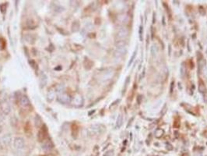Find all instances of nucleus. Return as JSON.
<instances>
[{"label": "nucleus", "instance_id": "f257e3e1", "mask_svg": "<svg viewBox=\"0 0 207 156\" xmlns=\"http://www.w3.org/2000/svg\"><path fill=\"white\" fill-rule=\"evenodd\" d=\"M105 127L101 124H94L88 129V132L90 135H98L104 133Z\"/></svg>", "mask_w": 207, "mask_h": 156}, {"label": "nucleus", "instance_id": "f03ea898", "mask_svg": "<svg viewBox=\"0 0 207 156\" xmlns=\"http://www.w3.org/2000/svg\"><path fill=\"white\" fill-rule=\"evenodd\" d=\"M57 100L61 104H69L72 102V98L69 94L66 92H61L58 95Z\"/></svg>", "mask_w": 207, "mask_h": 156}, {"label": "nucleus", "instance_id": "7ed1b4c3", "mask_svg": "<svg viewBox=\"0 0 207 156\" xmlns=\"http://www.w3.org/2000/svg\"><path fill=\"white\" fill-rule=\"evenodd\" d=\"M0 109H1V111H2L5 115H8L9 113H10L11 107L10 103L7 102V100H0Z\"/></svg>", "mask_w": 207, "mask_h": 156}, {"label": "nucleus", "instance_id": "20e7f679", "mask_svg": "<svg viewBox=\"0 0 207 156\" xmlns=\"http://www.w3.org/2000/svg\"><path fill=\"white\" fill-rule=\"evenodd\" d=\"M48 138V129L45 126H41L38 133V139L40 142H44Z\"/></svg>", "mask_w": 207, "mask_h": 156}, {"label": "nucleus", "instance_id": "39448f33", "mask_svg": "<svg viewBox=\"0 0 207 156\" xmlns=\"http://www.w3.org/2000/svg\"><path fill=\"white\" fill-rule=\"evenodd\" d=\"M72 103L74 105L75 107H81L83 105V98L82 95L77 94L74 95V97L72 98Z\"/></svg>", "mask_w": 207, "mask_h": 156}, {"label": "nucleus", "instance_id": "423d86ee", "mask_svg": "<svg viewBox=\"0 0 207 156\" xmlns=\"http://www.w3.org/2000/svg\"><path fill=\"white\" fill-rule=\"evenodd\" d=\"M13 146H14L15 148L18 149V150L23 149L25 147V141H24L23 138H22L20 137H16L14 138V141H13Z\"/></svg>", "mask_w": 207, "mask_h": 156}, {"label": "nucleus", "instance_id": "0eeeda50", "mask_svg": "<svg viewBox=\"0 0 207 156\" xmlns=\"http://www.w3.org/2000/svg\"><path fill=\"white\" fill-rule=\"evenodd\" d=\"M128 29L126 27H121L116 34V38L118 39V41H123L128 36Z\"/></svg>", "mask_w": 207, "mask_h": 156}, {"label": "nucleus", "instance_id": "6e6552de", "mask_svg": "<svg viewBox=\"0 0 207 156\" xmlns=\"http://www.w3.org/2000/svg\"><path fill=\"white\" fill-rule=\"evenodd\" d=\"M114 73H115L114 69H107L106 71H105L102 74L101 77H100V80H101L102 81H107V80H110L111 78L113 77Z\"/></svg>", "mask_w": 207, "mask_h": 156}, {"label": "nucleus", "instance_id": "1a4fd4ad", "mask_svg": "<svg viewBox=\"0 0 207 156\" xmlns=\"http://www.w3.org/2000/svg\"><path fill=\"white\" fill-rule=\"evenodd\" d=\"M19 105L22 108H27L31 105V102L26 95H23L19 99Z\"/></svg>", "mask_w": 207, "mask_h": 156}, {"label": "nucleus", "instance_id": "9d476101", "mask_svg": "<svg viewBox=\"0 0 207 156\" xmlns=\"http://www.w3.org/2000/svg\"><path fill=\"white\" fill-rule=\"evenodd\" d=\"M125 52H126L125 47H116V50L115 52V56L119 58V57L123 56L125 54Z\"/></svg>", "mask_w": 207, "mask_h": 156}, {"label": "nucleus", "instance_id": "9b49d317", "mask_svg": "<svg viewBox=\"0 0 207 156\" xmlns=\"http://www.w3.org/2000/svg\"><path fill=\"white\" fill-rule=\"evenodd\" d=\"M47 82H48V77L44 73H41L40 75V85L41 87H44L45 85H47Z\"/></svg>", "mask_w": 207, "mask_h": 156}, {"label": "nucleus", "instance_id": "f8f14e48", "mask_svg": "<svg viewBox=\"0 0 207 156\" xmlns=\"http://www.w3.org/2000/svg\"><path fill=\"white\" fill-rule=\"evenodd\" d=\"M25 39H26V41H27L28 43L33 44V43H34V41H35L36 38H35V36L33 35V34H27L25 36Z\"/></svg>", "mask_w": 207, "mask_h": 156}, {"label": "nucleus", "instance_id": "ddd939ff", "mask_svg": "<svg viewBox=\"0 0 207 156\" xmlns=\"http://www.w3.org/2000/svg\"><path fill=\"white\" fill-rule=\"evenodd\" d=\"M53 148V144L51 143V141H47L44 143L43 145V148L45 150V151H49V150H51V148Z\"/></svg>", "mask_w": 207, "mask_h": 156}, {"label": "nucleus", "instance_id": "4468645a", "mask_svg": "<svg viewBox=\"0 0 207 156\" xmlns=\"http://www.w3.org/2000/svg\"><path fill=\"white\" fill-rule=\"evenodd\" d=\"M35 125L36 126H38V127L39 128H41V126H42V125H43L41 117H40L38 115H37L35 116Z\"/></svg>", "mask_w": 207, "mask_h": 156}, {"label": "nucleus", "instance_id": "2eb2a0df", "mask_svg": "<svg viewBox=\"0 0 207 156\" xmlns=\"http://www.w3.org/2000/svg\"><path fill=\"white\" fill-rule=\"evenodd\" d=\"M11 141V137L10 134H6V135L3 136V142L5 144V145H8L10 144Z\"/></svg>", "mask_w": 207, "mask_h": 156}, {"label": "nucleus", "instance_id": "dca6fc26", "mask_svg": "<svg viewBox=\"0 0 207 156\" xmlns=\"http://www.w3.org/2000/svg\"><path fill=\"white\" fill-rule=\"evenodd\" d=\"M123 123V117L122 115H119L118 116V119H117V122H116V127L119 128L120 126H122Z\"/></svg>", "mask_w": 207, "mask_h": 156}, {"label": "nucleus", "instance_id": "f3484780", "mask_svg": "<svg viewBox=\"0 0 207 156\" xmlns=\"http://www.w3.org/2000/svg\"><path fill=\"white\" fill-rule=\"evenodd\" d=\"M199 90L200 92L202 93H204L206 92V87L205 86L204 83L202 80H199Z\"/></svg>", "mask_w": 207, "mask_h": 156}, {"label": "nucleus", "instance_id": "a211bd4d", "mask_svg": "<svg viewBox=\"0 0 207 156\" xmlns=\"http://www.w3.org/2000/svg\"><path fill=\"white\" fill-rule=\"evenodd\" d=\"M55 95V91H53V90L49 91V94H48V100H49V102H51L54 99Z\"/></svg>", "mask_w": 207, "mask_h": 156}, {"label": "nucleus", "instance_id": "6ab92c4d", "mask_svg": "<svg viewBox=\"0 0 207 156\" xmlns=\"http://www.w3.org/2000/svg\"><path fill=\"white\" fill-rule=\"evenodd\" d=\"M136 52H137V50H136V51H135V52H133V56H132V57H131L130 61H129V63H128V67H130L131 64H132V63H133V60H134V59L136 58Z\"/></svg>", "mask_w": 207, "mask_h": 156}, {"label": "nucleus", "instance_id": "aec40b11", "mask_svg": "<svg viewBox=\"0 0 207 156\" xmlns=\"http://www.w3.org/2000/svg\"><path fill=\"white\" fill-rule=\"evenodd\" d=\"M103 156H114V150H109L106 151Z\"/></svg>", "mask_w": 207, "mask_h": 156}, {"label": "nucleus", "instance_id": "412c9836", "mask_svg": "<svg viewBox=\"0 0 207 156\" xmlns=\"http://www.w3.org/2000/svg\"><path fill=\"white\" fill-rule=\"evenodd\" d=\"M77 22H74V23H72V31H74V32H76V31H77L78 30H79V26H78V27H77Z\"/></svg>", "mask_w": 207, "mask_h": 156}, {"label": "nucleus", "instance_id": "4be33fe9", "mask_svg": "<svg viewBox=\"0 0 207 156\" xmlns=\"http://www.w3.org/2000/svg\"><path fill=\"white\" fill-rule=\"evenodd\" d=\"M202 74L204 75V77L207 78V67H205L204 68L202 69Z\"/></svg>", "mask_w": 207, "mask_h": 156}, {"label": "nucleus", "instance_id": "5701e85b", "mask_svg": "<svg viewBox=\"0 0 207 156\" xmlns=\"http://www.w3.org/2000/svg\"><path fill=\"white\" fill-rule=\"evenodd\" d=\"M142 34H143V27H142V26H140V27H139V38H140L141 41L143 40Z\"/></svg>", "mask_w": 207, "mask_h": 156}, {"label": "nucleus", "instance_id": "b1692460", "mask_svg": "<svg viewBox=\"0 0 207 156\" xmlns=\"http://www.w3.org/2000/svg\"><path fill=\"white\" fill-rule=\"evenodd\" d=\"M4 120V116L3 115V114L0 113V123H2Z\"/></svg>", "mask_w": 207, "mask_h": 156}, {"label": "nucleus", "instance_id": "393cba45", "mask_svg": "<svg viewBox=\"0 0 207 156\" xmlns=\"http://www.w3.org/2000/svg\"><path fill=\"white\" fill-rule=\"evenodd\" d=\"M3 49V45H2V43H1V41H0V50Z\"/></svg>", "mask_w": 207, "mask_h": 156}, {"label": "nucleus", "instance_id": "a878e982", "mask_svg": "<svg viewBox=\"0 0 207 156\" xmlns=\"http://www.w3.org/2000/svg\"><path fill=\"white\" fill-rule=\"evenodd\" d=\"M206 56H207V50H206Z\"/></svg>", "mask_w": 207, "mask_h": 156}]
</instances>
